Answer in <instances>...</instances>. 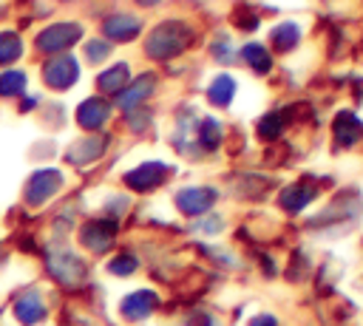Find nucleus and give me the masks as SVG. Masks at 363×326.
I'll list each match as a JSON object with an SVG mask.
<instances>
[{
	"mask_svg": "<svg viewBox=\"0 0 363 326\" xmlns=\"http://www.w3.org/2000/svg\"><path fill=\"white\" fill-rule=\"evenodd\" d=\"M213 198H216V193H213L210 187H187V190H182V193L176 196L179 210L187 213V215H199V213L210 210Z\"/></svg>",
	"mask_w": 363,
	"mask_h": 326,
	"instance_id": "nucleus-1",
	"label": "nucleus"
},
{
	"mask_svg": "<svg viewBox=\"0 0 363 326\" xmlns=\"http://www.w3.org/2000/svg\"><path fill=\"white\" fill-rule=\"evenodd\" d=\"M164 164H159V162H150V164H142L139 170H133L130 176H128V184L130 187H136V190H150V187H156L162 179H164Z\"/></svg>",
	"mask_w": 363,
	"mask_h": 326,
	"instance_id": "nucleus-2",
	"label": "nucleus"
},
{
	"mask_svg": "<svg viewBox=\"0 0 363 326\" xmlns=\"http://www.w3.org/2000/svg\"><path fill=\"white\" fill-rule=\"evenodd\" d=\"M153 309H156V295H153V292H133V295H128L125 303H122V315L130 317V320L147 317Z\"/></svg>",
	"mask_w": 363,
	"mask_h": 326,
	"instance_id": "nucleus-3",
	"label": "nucleus"
},
{
	"mask_svg": "<svg viewBox=\"0 0 363 326\" xmlns=\"http://www.w3.org/2000/svg\"><path fill=\"white\" fill-rule=\"evenodd\" d=\"M312 196H315V187L298 181V184H292V187H286V190L281 193V207L289 210V213H298V210H303V207L312 201Z\"/></svg>",
	"mask_w": 363,
	"mask_h": 326,
	"instance_id": "nucleus-4",
	"label": "nucleus"
},
{
	"mask_svg": "<svg viewBox=\"0 0 363 326\" xmlns=\"http://www.w3.org/2000/svg\"><path fill=\"white\" fill-rule=\"evenodd\" d=\"M335 133H337V142L340 145H354L363 136V125L352 113H340L335 119Z\"/></svg>",
	"mask_w": 363,
	"mask_h": 326,
	"instance_id": "nucleus-5",
	"label": "nucleus"
},
{
	"mask_svg": "<svg viewBox=\"0 0 363 326\" xmlns=\"http://www.w3.org/2000/svg\"><path fill=\"white\" fill-rule=\"evenodd\" d=\"M207 96H210V102H216V105H227V102L233 99V79H230V77H218V79L210 85Z\"/></svg>",
	"mask_w": 363,
	"mask_h": 326,
	"instance_id": "nucleus-6",
	"label": "nucleus"
},
{
	"mask_svg": "<svg viewBox=\"0 0 363 326\" xmlns=\"http://www.w3.org/2000/svg\"><path fill=\"white\" fill-rule=\"evenodd\" d=\"M199 139H201V145H204L207 150H213V147H218V142H221V128H218L213 119H204V122H201V130H199Z\"/></svg>",
	"mask_w": 363,
	"mask_h": 326,
	"instance_id": "nucleus-7",
	"label": "nucleus"
},
{
	"mask_svg": "<svg viewBox=\"0 0 363 326\" xmlns=\"http://www.w3.org/2000/svg\"><path fill=\"white\" fill-rule=\"evenodd\" d=\"M281 125H284L281 113H269V116H264V119H261V125H258V133H261L264 139H275V136L281 133Z\"/></svg>",
	"mask_w": 363,
	"mask_h": 326,
	"instance_id": "nucleus-8",
	"label": "nucleus"
},
{
	"mask_svg": "<svg viewBox=\"0 0 363 326\" xmlns=\"http://www.w3.org/2000/svg\"><path fill=\"white\" fill-rule=\"evenodd\" d=\"M244 57H247L258 71H267V68H269V57H267V51H264L261 45H255V43L244 48Z\"/></svg>",
	"mask_w": 363,
	"mask_h": 326,
	"instance_id": "nucleus-9",
	"label": "nucleus"
},
{
	"mask_svg": "<svg viewBox=\"0 0 363 326\" xmlns=\"http://www.w3.org/2000/svg\"><path fill=\"white\" fill-rule=\"evenodd\" d=\"M272 40H275L278 48H289V45L298 40V28H295V26H281V28H275Z\"/></svg>",
	"mask_w": 363,
	"mask_h": 326,
	"instance_id": "nucleus-10",
	"label": "nucleus"
},
{
	"mask_svg": "<svg viewBox=\"0 0 363 326\" xmlns=\"http://www.w3.org/2000/svg\"><path fill=\"white\" fill-rule=\"evenodd\" d=\"M133 266H136V261H133V258H128V255H122V258H116V261L111 264V269H113V272H119V275H128Z\"/></svg>",
	"mask_w": 363,
	"mask_h": 326,
	"instance_id": "nucleus-11",
	"label": "nucleus"
},
{
	"mask_svg": "<svg viewBox=\"0 0 363 326\" xmlns=\"http://www.w3.org/2000/svg\"><path fill=\"white\" fill-rule=\"evenodd\" d=\"M250 326H278V323H275V317H272V315H258V317H252V320H250Z\"/></svg>",
	"mask_w": 363,
	"mask_h": 326,
	"instance_id": "nucleus-12",
	"label": "nucleus"
}]
</instances>
